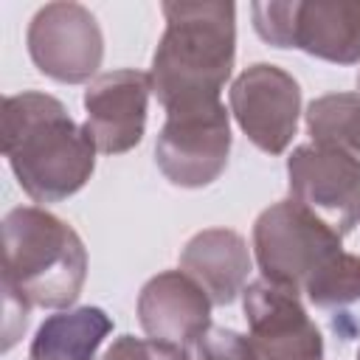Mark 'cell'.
<instances>
[{"instance_id": "16", "label": "cell", "mask_w": 360, "mask_h": 360, "mask_svg": "<svg viewBox=\"0 0 360 360\" xmlns=\"http://www.w3.org/2000/svg\"><path fill=\"white\" fill-rule=\"evenodd\" d=\"M304 295L309 298V304L323 309L360 301V256H352L346 250L335 253L304 284Z\"/></svg>"}, {"instance_id": "13", "label": "cell", "mask_w": 360, "mask_h": 360, "mask_svg": "<svg viewBox=\"0 0 360 360\" xmlns=\"http://www.w3.org/2000/svg\"><path fill=\"white\" fill-rule=\"evenodd\" d=\"M180 270L188 273L217 307L233 304L253 270L248 242L231 228H205L180 250Z\"/></svg>"}, {"instance_id": "12", "label": "cell", "mask_w": 360, "mask_h": 360, "mask_svg": "<svg viewBox=\"0 0 360 360\" xmlns=\"http://www.w3.org/2000/svg\"><path fill=\"white\" fill-rule=\"evenodd\" d=\"M290 48L335 65L360 62V0H290Z\"/></svg>"}, {"instance_id": "20", "label": "cell", "mask_w": 360, "mask_h": 360, "mask_svg": "<svg viewBox=\"0 0 360 360\" xmlns=\"http://www.w3.org/2000/svg\"><path fill=\"white\" fill-rule=\"evenodd\" d=\"M357 360H360V349H357Z\"/></svg>"}, {"instance_id": "2", "label": "cell", "mask_w": 360, "mask_h": 360, "mask_svg": "<svg viewBox=\"0 0 360 360\" xmlns=\"http://www.w3.org/2000/svg\"><path fill=\"white\" fill-rule=\"evenodd\" d=\"M166 31L152 56V93L160 107L219 101L236 59V6L225 0L163 3Z\"/></svg>"}, {"instance_id": "19", "label": "cell", "mask_w": 360, "mask_h": 360, "mask_svg": "<svg viewBox=\"0 0 360 360\" xmlns=\"http://www.w3.org/2000/svg\"><path fill=\"white\" fill-rule=\"evenodd\" d=\"M357 93H360V70H357Z\"/></svg>"}, {"instance_id": "10", "label": "cell", "mask_w": 360, "mask_h": 360, "mask_svg": "<svg viewBox=\"0 0 360 360\" xmlns=\"http://www.w3.org/2000/svg\"><path fill=\"white\" fill-rule=\"evenodd\" d=\"M152 79L141 70L98 73L84 90V129L104 155H121L141 143Z\"/></svg>"}, {"instance_id": "8", "label": "cell", "mask_w": 360, "mask_h": 360, "mask_svg": "<svg viewBox=\"0 0 360 360\" xmlns=\"http://www.w3.org/2000/svg\"><path fill=\"white\" fill-rule=\"evenodd\" d=\"M228 104L239 129L256 149L281 155L292 143L301 115V87L284 68L270 62L248 65L233 79Z\"/></svg>"}, {"instance_id": "18", "label": "cell", "mask_w": 360, "mask_h": 360, "mask_svg": "<svg viewBox=\"0 0 360 360\" xmlns=\"http://www.w3.org/2000/svg\"><path fill=\"white\" fill-rule=\"evenodd\" d=\"M101 360H191L186 349L160 343L152 338H135V335H121L112 340V346L104 352Z\"/></svg>"}, {"instance_id": "1", "label": "cell", "mask_w": 360, "mask_h": 360, "mask_svg": "<svg viewBox=\"0 0 360 360\" xmlns=\"http://www.w3.org/2000/svg\"><path fill=\"white\" fill-rule=\"evenodd\" d=\"M96 141L68 107L37 90L3 98V155L20 188L39 205L84 188L96 169Z\"/></svg>"}, {"instance_id": "3", "label": "cell", "mask_w": 360, "mask_h": 360, "mask_svg": "<svg viewBox=\"0 0 360 360\" xmlns=\"http://www.w3.org/2000/svg\"><path fill=\"white\" fill-rule=\"evenodd\" d=\"M87 278L82 236L39 205H20L3 217V290L31 307L68 309Z\"/></svg>"}, {"instance_id": "14", "label": "cell", "mask_w": 360, "mask_h": 360, "mask_svg": "<svg viewBox=\"0 0 360 360\" xmlns=\"http://www.w3.org/2000/svg\"><path fill=\"white\" fill-rule=\"evenodd\" d=\"M112 321L101 307H76L48 315L37 329L28 360H93Z\"/></svg>"}, {"instance_id": "15", "label": "cell", "mask_w": 360, "mask_h": 360, "mask_svg": "<svg viewBox=\"0 0 360 360\" xmlns=\"http://www.w3.org/2000/svg\"><path fill=\"white\" fill-rule=\"evenodd\" d=\"M312 143L346 149L360 160V93H329L307 107Z\"/></svg>"}, {"instance_id": "7", "label": "cell", "mask_w": 360, "mask_h": 360, "mask_svg": "<svg viewBox=\"0 0 360 360\" xmlns=\"http://www.w3.org/2000/svg\"><path fill=\"white\" fill-rule=\"evenodd\" d=\"M28 56L39 73L62 84L93 82L104 59V37L82 3L42 6L25 31Z\"/></svg>"}, {"instance_id": "9", "label": "cell", "mask_w": 360, "mask_h": 360, "mask_svg": "<svg viewBox=\"0 0 360 360\" xmlns=\"http://www.w3.org/2000/svg\"><path fill=\"white\" fill-rule=\"evenodd\" d=\"M242 312L259 360H323V335L295 290L256 278L242 290Z\"/></svg>"}, {"instance_id": "5", "label": "cell", "mask_w": 360, "mask_h": 360, "mask_svg": "<svg viewBox=\"0 0 360 360\" xmlns=\"http://www.w3.org/2000/svg\"><path fill=\"white\" fill-rule=\"evenodd\" d=\"M231 155V121L222 101L188 104L166 112L155 141V163L172 186L202 188L214 183Z\"/></svg>"}, {"instance_id": "11", "label": "cell", "mask_w": 360, "mask_h": 360, "mask_svg": "<svg viewBox=\"0 0 360 360\" xmlns=\"http://www.w3.org/2000/svg\"><path fill=\"white\" fill-rule=\"evenodd\" d=\"M208 292L183 270H163L152 276L138 295V321L146 338L191 349V343L211 326Z\"/></svg>"}, {"instance_id": "6", "label": "cell", "mask_w": 360, "mask_h": 360, "mask_svg": "<svg viewBox=\"0 0 360 360\" xmlns=\"http://www.w3.org/2000/svg\"><path fill=\"white\" fill-rule=\"evenodd\" d=\"M290 200L315 214L340 239L360 222V160L329 143H301L287 158Z\"/></svg>"}, {"instance_id": "4", "label": "cell", "mask_w": 360, "mask_h": 360, "mask_svg": "<svg viewBox=\"0 0 360 360\" xmlns=\"http://www.w3.org/2000/svg\"><path fill=\"white\" fill-rule=\"evenodd\" d=\"M340 250V236L295 200L273 202L253 222V256L262 278L298 295L312 273Z\"/></svg>"}, {"instance_id": "17", "label": "cell", "mask_w": 360, "mask_h": 360, "mask_svg": "<svg viewBox=\"0 0 360 360\" xmlns=\"http://www.w3.org/2000/svg\"><path fill=\"white\" fill-rule=\"evenodd\" d=\"M191 360H259L248 335H239L236 329L225 326H208L194 343H191Z\"/></svg>"}]
</instances>
